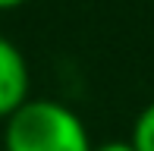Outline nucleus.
Listing matches in <instances>:
<instances>
[{
  "label": "nucleus",
  "instance_id": "f257e3e1",
  "mask_svg": "<svg viewBox=\"0 0 154 151\" xmlns=\"http://www.w3.org/2000/svg\"><path fill=\"white\" fill-rule=\"evenodd\" d=\"M85 120L57 98H29L0 129V151H91Z\"/></svg>",
  "mask_w": 154,
  "mask_h": 151
},
{
  "label": "nucleus",
  "instance_id": "39448f33",
  "mask_svg": "<svg viewBox=\"0 0 154 151\" xmlns=\"http://www.w3.org/2000/svg\"><path fill=\"white\" fill-rule=\"evenodd\" d=\"M29 0H0V13H13V10H19V6H25Z\"/></svg>",
  "mask_w": 154,
  "mask_h": 151
},
{
  "label": "nucleus",
  "instance_id": "20e7f679",
  "mask_svg": "<svg viewBox=\"0 0 154 151\" xmlns=\"http://www.w3.org/2000/svg\"><path fill=\"white\" fill-rule=\"evenodd\" d=\"M91 151H135L129 139H110V142H97Z\"/></svg>",
  "mask_w": 154,
  "mask_h": 151
},
{
  "label": "nucleus",
  "instance_id": "7ed1b4c3",
  "mask_svg": "<svg viewBox=\"0 0 154 151\" xmlns=\"http://www.w3.org/2000/svg\"><path fill=\"white\" fill-rule=\"evenodd\" d=\"M135 151H154V101L138 110L135 123H132V135H129Z\"/></svg>",
  "mask_w": 154,
  "mask_h": 151
},
{
  "label": "nucleus",
  "instance_id": "f03ea898",
  "mask_svg": "<svg viewBox=\"0 0 154 151\" xmlns=\"http://www.w3.org/2000/svg\"><path fill=\"white\" fill-rule=\"evenodd\" d=\"M32 98V66L22 47L0 32V126Z\"/></svg>",
  "mask_w": 154,
  "mask_h": 151
}]
</instances>
